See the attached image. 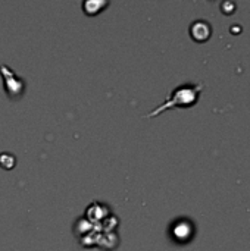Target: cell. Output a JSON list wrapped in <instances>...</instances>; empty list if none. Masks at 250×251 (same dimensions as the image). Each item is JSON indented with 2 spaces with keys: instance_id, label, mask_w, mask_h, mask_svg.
Masks as SVG:
<instances>
[{
  "instance_id": "1",
  "label": "cell",
  "mask_w": 250,
  "mask_h": 251,
  "mask_svg": "<svg viewBox=\"0 0 250 251\" xmlns=\"http://www.w3.org/2000/svg\"><path fill=\"white\" fill-rule=\"evenodd\" d=\"M203 87H205L203 84H184L177 87L171 93V97L167 101H164L161 106H158L155 110H152L146 118L158 116L159 113L175 107H192L194 103H197L199 94L203 90Z\"/></svg>"
},
{
  "instance_id": "2",
  "label": "cell",
  "mask_w": 250,
  "mask_h": 251,
  "mask_svg": "<svg viewBox=\"0 0 250 251\" xmlns=\"http://www.w3.org/2000/svg\"><path fill=\"white\" fill-rule=\"evenodd\" d=\"M0 75L3 78V90L7 94L9 100L16 101V100L22 99L25 88H27L25 81L18 78L15 75V72L6 65H0Z\"/></svg>"
},
{
  "instance_id": "3",
  "label": "cell",
  "mask_w": 250,
  "mask_h": 251,
  "mask_svg": "<svg viewBox=\"0 0 250 251\" xmlns=\"http://www.w3.org/2000/svg\"><path fill=\"white\" fill-rule=\"evenodd\" d=\"M190 35L197 43H205L211 37V26L205 21H196L190 26Z\"/></svg>"
},
{
  "instance_id": "4",
  "label": "cell",
  "mask_w": 250,
  "mask_h": 251,
  "mask_svg": "<svg viewBox=\"0 0 250 251\" xmlns=\"http://www.w3.org/2000/svg\"><path fill=\"white\" fill-rule=\"evenodd\" d=\"M108 6H109L108 1H102V0H96V1H94V0H88V1H84V3H83V10H84L85 15L94 16V15L100 13L103 7H108Z\"/></svg>"
},
{
  "instance_id": "5",
  "label": "cell",
  "mask_w": 250,
  "mask_h": 251,
  "mask_svg": "<svg viewBox=\"0 0 250 251\" xmlns=\"http://www.w3.org/2000/svg\"><path fill=\"white\" fill-rule=\"evenodd\" d=\"M16 166V157L9 153V151H3L0 153V168L6 169V171H10Z\"/></svg>"
},
{
  "instance_id": "6",
  "label": "cell",
  "mask_w": 250,
  "mask_h": 251,
  "mask_svg": "<svg viewBox=\"0 0 250 251\" xmlns=\"http://www.w3.org/2000/svg\"><path fill=\"white\" fill-rule=\"evenodd\" d=\"M183 226H184V222H181V224H178L175 228H174V235L177 237V238H183V237H189L190 234H192V229H183Z\"/></svg>"
}]
</instances>
